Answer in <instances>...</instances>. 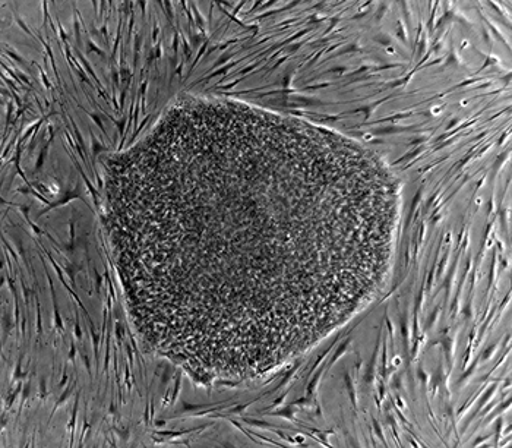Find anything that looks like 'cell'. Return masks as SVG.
Instances as JSON below:
<instances>
[{
    "mask_svg": "<svg viewBox=\"0 0 512 448\" xmlns=\"http://www.w3.org/2000/svg\"><path fill=\"white\" fill-rule=\"evenodd\" d=\"M400 216V181L372 148L226 97H176L103 164L132 327L202 386L271 374L368 308Z\"/></svg>",
    "mask_w": 512,
    "mask_h": 448,
    "instance_id": "obj_1",
    "label": "cell"
}]
</instances>
